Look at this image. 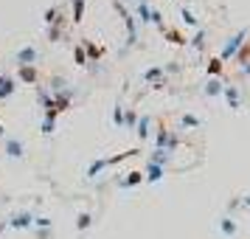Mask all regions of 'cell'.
I'll return each instance as SVG.
<instances>
[{"instance_id":"obj_1","label":"cell","mask_w":250,"mask_h":239,"mask_svg":"<svg viewBox=\"0 0 250 239\" xmlns=\"http://www.w3.org/2000/svg\"><path fill=\"white\" fill-rule=\"evenodd\" d=\"M113 9L118 12V17H121V23H124V28H126V51H129V48L138 45V23H135V14L129 12V6H124L121 0H113Z\"/></svg>"},{"instance_id":"obj_2","label":"cell","mask_w":250,"mask_h":239,"mask_svg":"<svg viewBox=\"0 0 250 239\" xmlns=\"http://www.w3.org/2000/svg\"><path fill=\"white\" fill-rule=\"evenodd\" d=\"M248 40H250V28H239L236 34H233V37H230V40L225 43V45H222V51L216 54V57L222 59V65H228V62H233V57L239 54V48L245 45Z\"/></svg>"},{"instance_id":"obj_3","label":"cell","mask_w":250,"mask_h":239,"mask_svg":"<svg viewBox=\"0 0 250 239\" xmlns=\"http://www.w3.org/2000/svg\"><path fill=\"white\" fill-rule=\"evenodd\" d=\"M3 155L9 160H23L28 155V144L20 135H3Z\"/></svg>"},{"instance_id":"obj_4","label":"cell","mask_w":250,"mask_h":239,"mask_svg":"<svg viewBox=\"0 0 250 239\" xmlns=\"http://www.w3.org/2000/svg\"><path fill=\"white\" fill-rule=\"evenodd\" d=\"M141 82L149 85L152 90H160V87H166V85H169V76L163 73V65H149V68L141 70Z\"/></svg>"},{"instance_id":"obj_5","label":"cell","mask_w":250,"mask_h":239,"mask_svg":"<svg viewBox=\"0 0 250 239\" xmlns=\"http://www.w3.org/2000/svg\"><path fill=\"white\" fill-rule=\"evenodd\" d=\"M6 228H12V231H31L34 228V211H28V208L12 211L6 217Z\"/></svg>"},{"instance_id":"obj_6","label":"cell","mask_w":250,"mask_h":239,"mask_svg":"<svg viewBox=\"0 0 250 239\" xmlns=\"http://www.w3.org/2000/svg\"><path fill=\"white\" fill-rule=\"evenodd\" d=\"M152 132H155V118L149 113H141L135 121V130H132V135L141 141V144H146L149 138H152Z\"/></svg>"},{"instance_id":"obj_7","label":"cell","mask_w":250,"mask_h":239,"mask_svg":"<svg viewBox=\"0 0 250 239\" xmlns=\"http://www.w3.org/2000/svg\"><path fill=\"white\" fill-rule=\"evenodd\" d=\"M37 59H40V51H37V45H31V43H25V45H20L14 51V65H17V68L37 65Z\"/></svg>"},{"instance_id":"obj_8","label":"cell","mask_w":250,"mask_h":239,"mask_svg":"<svg viewBox=\"0 0 250 239\" xmlns=\"http://www.w3.org/2000/svg\"><path fill=\"white\" fill-rule=\"evenodd\" d=\"M222 99H225L230 113H239V110L245 107V96L239 90V85H225V87H222Z\"/></svg>"},{"instance_id":"obj_9","label":"cell","mask_w":250,"mask_h":239,"mask_svg":"<svg viewBox=\"0 0 250 239\" xmlns=\"http://www.w3.org/2000/svg\"><path fill=\"white\" fill-rule=\"evenodd\" d=\"M180 127H177V132H197V130H203L205 127V118L197 113H180Z\"/></svg>"},{"instance_id":"obj_10","label":"cell","mask_w":250,"mask_h":239,"mask_svg":"<svg viewBox=\"0 0 250 239\" xmlns=\"http://www.w3.org/2000/svg\"><path fill=\"white\" fill-rule=\"evenodd\" d=\"M216 231H219V237H225V239H236L239 237V222H236V217H219L216 219Z\"/></svg>"},{"instance_id":"obj_11","label":"cell","mask_w":250,"mask_h":239,"mask_svg":"<svg viewBox=\"0 0 250 239\" xmlns=\"http://www.w3.org/2000/svg\"><path fill=\"white\" fill-rule=\"evenodd\" d=\"M141 183H144V172L132 169V172H126L124 177H118V180H115V186H118L121 192H129V189H135V186H141Z\"/></svg>"},{"instance_id":"obj_12","label":"cell","mask_w":250,"mask_h":239,"mask_svg":"<svg viewBox=\"0 0 250 239\" xmlns=\"http://www.w3.org/2000/svg\"><path fill=\"white\" fill-rule=\"evenodd\" d=\"M205 45H208V28H197L191 37H188V45L186 48H191L194 54H205Z\"/></svg>"},{"instance_id":"obj_13","label":"cell","mask_w":250,"mask_h":239,"mask_svg":"<svg viewBox=\"0 0 250 239\" xmlns=\"http://www.w3.org/2000/svg\"><path fill=\"white\" fill-rule=\"evenodd\" d=\"M146 160H149V163H158V166H163V169L169 172L171 163H174V155L166 152V149H152V152L146 155Z\"/></svg>"},{"instance_id":"obj_14","label":"cell","mask_w":250,"mask_h":239,"mask_svg":"<svg viewBox=\"0 0 250 239\" xmlns=\"http://www.w3.org/2000/svg\"><path fill=\"white\" fill-rule=\"evenodd\" d=\"M141 172H144V183H160L166 174H169L163 166H158V163H149V160H146V166H144Z\"/></svg>"},{"instance_id":"obj_15","label":"cell","mask_w":250,"mask_h":239,"mask_svg":"<svg viewBox=\"0 0 250 239\" xmlns=\"http://www.w3.org/2000/svg\"><path fill=\"white\" fill-rule=\"evenodd\" d=\"M14 93H17V79L9 76V73H0V102L12 99Z\"/></svg>"},{"instance_id":"obj_16","label":"cell","mask_w":250,"mask_h":239,"mask_svg":"<svg viewBox=\"0 0 250 239\" xmlns=\"http://www.w3.org/2000/svg\"><path fill=\"white\" fill-rule=\"evenodd\" d=\"M17 82H23V85H40V70H37V65L17 68Z\"/></svg>"},{"instance_id":"obj_17","label":"cell","mask_w":250,"mask_h":239,"mask_svg":"<svg viewBox=\"0 0 250 239\" xmlns=\"http://www.w3.org/2000/svg\"><path fill=\"white\" fill-rule=\"evenodd\" d=\"M160 34H163V40H169L171 45H180V48H186V45H188V37L183 34L180 28H171V25H166V28H163Z\"/></svg>"},{"instance_id":"obj_18","label":"cell","mask_w":250,"mask_h":239,"mask_svg":"<svg viewBox=\"0 0 250 239\" xmlns=\"http://www.w3.org/2000/svg\"><path fill=\"white\" fill-rule=\"evenodd\" d=\"M149 12H152V3L149 0H138L135 3V23L138 25H149Z\"/></svg>"},{"instance_id":"obj_19","label":"cell","mask_w":250,"mask_h":239,"mask_svg":"<svg viewBox=\"0 0 250 239\" xmlns=\"http://www.w3.org/2000/svg\"><path fill=\"white\" fill-rule=\"evenodd\" d=\"M180 20L186 28H191V31H197V28H203V23H200V17L188 9V6H180Z\"/></svg>"},{"instance_id":"obj_20","label":"cell","mask_w":250,"mask_h":239,"mask_svg":"<svg viewBox=\"0 0 250 239\" xmlns=\"http://www.w3.org/2000/svg\"><path fill=\"white\" fill-rule=\"evenodd\" d=\"M222 87H225V82L222 79H205L203 96H208V99H219V96H222Z\"/></svg>"},{"instance_id":"obj_21","label":"cell","mask_w":250,"mask_h":239,"mask_svg":"<svg viewBox=\"0 0 250 239\" xmlns=\"http://www.w3.org/2000/svg\"><path fill=\"white\" fill-rule=\"evenodd\" d=\"M57 110H48V113H42V124H40V132L42 135H54V130H57Z\"/></svg>"},{"instance_id":"obj_22","label":"cell","mask_w":250,"mask_h":239,"mask_svg":"<svg viewBox=\"0 0 250 239\" xmlns=\"http://www.w3.org/2000/svg\"><path fill=\"white\" fill-rule=\"evenodd\" d=\"M82 48H84V54H87V62H99L104 57V48L96 45L93 40H82Z\"/></svg>"},{"instance_id":"obj_23","label":"cell","mask_w":250,"mask_h":239,"mask_svg":"<svg viewBox=\"0 0 250 239\" xmlns=\"http://www.w3.org/2000/svg\"><path fill=\"white\" fill-rule=\"evenodd\" d=\"M107 169V163H104V158H96L87 163V169H84V177L87 180H96V177H102V172Z\"/></svg>"},{"instance_id":"obj_24","label":"cell","mask_w":250,"mask_h":239,"mask_svg":"<svg viewBox=\"0 0 250 239\" xmlns=\"http://www.w3.org/2000/svg\"><path fill=\"white\" fill-rule=\"evenodd\" d=\"M124 110H126V104L118 99V102L113 104V118H110L115 130H124Z\"/></svg>"},{"instance_id":"obj_25","label":"cell","mask_w":250,"mask_h":239,"mask_svg":"<svg viewBox=\"0 0 250 239\" xmlns=\"http://www.w3.org/2000/svg\"><path fill=\"white\" fill-rule=\"evenodd\" d=\"M93 222H96V219H93V211H79V217H76V231H79V234H87Z\"/></svg>"},{"instance_id":"obj_26","label":"cell","mask_w":250,"mask_h":239,"mask_svg":"<svg viewBox=\"0 0 250 239\" xmlns=\"http://www.w3.org/2000/svg\"><path fill=\"white\" fill-rule=\"evenodd\" d=\"M222 73H225L222 59H219V57H211V59H208V79H222Z\"/></svg>"},{"instance_id":"obj_27","label":"cell","mask_w":250,"mask_h":239,"mask_svg":"<svg viewBox=\"0 0 250 239\" xmlns=\"http://www.w3.org/2000/svg\"><path fill=\"white\" fill-rule=\"evenodd\" d=\"M84 6L87 0H70V9H73V25H79L84 20Z\"/></svg>"},{"instance_id":"obj_28","label":"cell","mask_w":250,"mask_h":239,"mask_svg":"<svg viewBox=\"0 0 250 239\" xmlns=\"http://www.w3.org/2000/svg\"><path fill=\"white\" fill-rule=\"evenodd\" d=\"M42 20H45V25L65 23V20H62V12H59L57 6H48V9H45V14H42Z\"/></svg>"},{"instance_id":"obj_29","label":"cell","mask_w":250,"mask_h":239,"mask_svg":"<svg viewBox=\"0 0 250 239\" xmlns=\"http://www.w3.org/2000/svg\"><path fill=\"white\" fill-rule=\"evenodd\" d=\"M135 121H138V107H126L124 110V130L126 132L135 130Z\"/></svg>"},{"instance_id":"obj_30","label":"cell","mask_w":250,"mask_h":239,"mask_svg":"<svg viewBox=\"0 0 250 239\" xmlns=\"http://www.w3.org/2000/svg\"><path fill=\"white\" fill-rule=\"evenodd\" d=\"M233 62H236V68H242V65H248V62H250V40L239 48V54L233 57Z\"/></svg>"},{"instance_id":"obj_31","label":"cell","mask_w":250,"mask_h":239,"mask_svg":"<svg viewBox=\"0 0 250 239\" xmlns=\"http://www.w3.org/2000/svg\"><path fill=\"white\" fill-rule=\"evenodd\" d=\"M48 40H51V43H59V40H62V34H65V23H57V25H48Z\"/></svg>"},{"instance_id":"obj_32","label":"cell","mask_w":250,"mask_h":239,"mask_svg":"<svg viewBox=\"0 0 250 239\" xmlns=\"http://www.w3.org/2000/svg\"><path fill=\"white\" fill-rule=\"evenodd\" d=\"M73 62H76L79 68H84V65H87V54H84L82 43H79V45H73Z\"/></svg>"},{"instance_id":"obj_33","label":"cell","mask_w":250,"mask_h":239,"mask_svg":"<svg viewBox=\"0 0 250 239\" xmlns=\"http://www.w3.org/2000/svg\"><path fill=\"white\" fill-rule=\"evenodd\" d=\"M34 228H54V219L45 214H34Z\"/></svg>"},{"instance_id":"obj_34","label":"cell","mask_w":250,"mask_h":239,"mask_svg":"<svg viewBox=\"0 0 250 239\" xmlns=\"http://www.w3.org/2000/svg\"><path fill=\"white\" fill-rule=\"evenodd\" d=\"M37 239H54V228H31Z\"/></svg>"},{"instance_id":"obj_35","label":"cell","mask_w":250,"mask_h":239,"mask_svg":"<svg viewBox=\"0 0 250 239\" xmlns=\"http://www.w3.org/2000/svg\"><path fill=\"white\" fill-rule=\"evenodd\" d=\"M239 70H242V76H245V79L250 82V62H248V65H242V68H239Z\"/></svg>"},{"instance_id":"obj_36","label":"cell","mask_w":250,"mask_h":239,"mask_svg":"<svg viewBox=\"0 0 250 239\" xmlns=\"http://www.w3.org/2000/svg\"><path fill=\"white\" fill-rule=\"evenodd\" d=\"M242 208H248L250 211V194H242Z\"/></svg>"},{"instance_id":"obj_37","label":"cell","mask_w":250,"mask_h":239,"mask_svg":"<svg viewBox=\"0 0 250 239\" xmlns=\"http://www.w3.org/2000/svg\"><path fill=\"white\" fill-rule=\"evenodd\" d=\"M3 231H6V219H0V234H3Z\"/></svg>"},{"instance_id":"obj_38","label":"cell","mask_w":250,"mask_h":239,"mask_svg":"<svg viewBox=\"0 0 250 239\" xmlns=\"http://www.w3.org/2000/svg\"><path fill=\"white\" fill-rule=\"evenodd\" d=\"M3 135H6V127L0 124V141H3Z\"/></svg>"}]
</instances>
